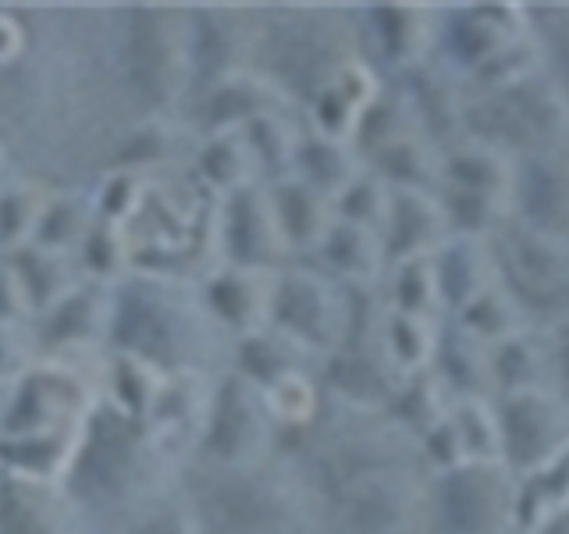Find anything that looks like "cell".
<instances>
[{"label": "cell", "mask_w": 569, "mask_h": 534, "mask_svg": "<svg viewBox=\"0 0 569 534\" xmlns=\"http://www.w3.org/2000/svg\"><path fill=\"white\" fill-rule=\"evenodd\" d=\"M445 178L449 186L480 207L485 214H506L512 210V178H516V160L495 147H462L449 157L445 165Z\"/></svg>", "instance_id": "obj_5"}, {"label": "cell", "mask_w": 569, "mask_h": 534, "mask_svg": "<svg viewBox=\"0 0 569 534\" xmlns=\"http://www.w3.org/2000/svg\"><path fill=\"white\" fill-rule=\"evenodd\" d=\"M512 207H520L523 225L559 236V228L569 221V168L551 157L520 160L512 178Z\"/></svg>", "instance_id": "obj_6"}, {"label": "cell", "mask_w": 569, "mask_h": 534, "mask_svg": "<svg viewBox=\"0 0 569 534\" xmlns=\"http://www.w3.org/2000/svg\"><path fill=\"white\" fill-rule=\"evenodd\" d=\"M538 68H541V50L533 47L530 36H523V40H516V43L498 50L495 58L477 71V79L495 86L498 93H502V89H512V86H520L533 76H541Z\"/></svg>", "instance_id": "obj_14"}, {"label": "cell", "mask_w": 569, "mask_h": 534, "mask_svg": "<svg viewBox=\"0 0 569 534\" xmlns=\"http://www.w3.org/2000/svg\"><path fill=\"white\" fill-rule=\"evenodd\" d=\"M495 414L502 432V467L512 477L533 471L569 442V399L545 385L512 392Z\"/></svg>", "instance_id": "obj_1"}, {"label": "cell", "mask_w": 569, "mask_h": 534, "mask_svg": "<svg viewBox=\"0 0 569 534\" xmlns=\"http://www.w3.org/2000/svg\"><path fill=\"white\" fill-rule=\"evenodd\" d=\"M569 516V442L533 471L516 477L512 531L545 534Z\"/></svg>", "instance_id": "obj_3"}, {"label": "cell", "mask_w": 569, "mask_h": 534, "mask_svg": "<svg viewBox=\"0 0 569 534\" xmlns=\"http://www.w3.org/2000/svg\"><path fill=\"white\" fill-rule=\"evenodd\" d=\"M207 516L221 534H253L267 521V498L242 481H228L210 495Z\"/></svg>", "instance_id": "obj_11"}, {"label": "cell", "mask_w": 569, "mask_h": 534, "mask_svg": "<svg viewBox=\"0 0 569 534\" xmlns=\"http://www.w3.org/2000/svg\"><path fill=\"white\" fill-rule=\"evenodd\" d=\"M509 254L523 289L556 293L569 281V249L562 246L559 236H548V231L523 225L516 228V236H509Z\"/></svg>", "instance_id": "obj_8"}, {"label": "cell", "mask_w": 569, "mask_h": 534, "mask_svg": "<svg viewBox=\"0 0 569 534\" xmlns=\"http://www.w3.org/2000/svg\"><path fill=\"white\" fill-rule=\"evenodd\" d=\"M452 421L459 427L462 449H467L470 463H502V432H498V414L485 399L480 396L462 399L459 409L452 414Z\"/></svg>", "instance_id": "obj_12"}, {"label": "cell", "mask_w": 569, "mask_h": 534, "mask_svg": "<svg viewBox=\"0 0 569 534\" xmlns=\"http://www.w3.org/2000/svg\"><path fill=\"white\" fill-rule=\"evenodd\" d=\"M545 364H548V353L530 332H520L506 338V343L488 346V378H491V388H498L502 396L541 388Z\"/></svg>", "instance_id": "obj_9"}, {"label": "cell", "mask_w": 569, "mask_h": 534, "mask_svg": "<svg viewBox=\"0 0 569 534\" xmlns=\"http://www.w3.org/2000/svg\"><path fill=\"white\" fill-rule=\"evenodd\" d=\"M545 534H569V516H566V521H559L556 527H548Z\"/></svg>", "instance_id": "obj_18"}, {"label": "cell", "mask_w": 569, "mask_h": 534, "mask_svg": "<svg viewBox=\"0 0 569 534\" xmlns=\"http://www.w3.org/2000/svg\"><path fill=\"white\" fill-rule=\"evenodd\" d=\"M516 477L502 463H462L441 474L438 510L449 534H506L512 531Z\"/></svg>", "instance_id": "obj_2"}, {"label": "cell", "mask_w": 569, "mask_h": 534, "mask_svg": "<svg viewBox=\"0 0 569 534\" xmlns=\"http://www.w3.org/2000/svg\"><path fill=\"white\" fill-rule=\"evenodd\" d=\"M459 314H462V328H467L473 338H480L485 346L506 343V338L527 332V317H523L520 299L506 289H498V285H491L488 293H480Z\"/></svg>", "instance_id": "obj_10"}, {"label": "cell", "mask_w": 569, "mask_h": 534, "mask_svg": "<svg viewBox=\"0 0 569 534\" xmlns=\"http://www.w3.org/2000/svg\"><path fill=\"white\" fill-rule=\"evenodd\" d=\"M559 65H562V93L569 97V36H566V43L559 50Z\"/></svg>", "instance_id": "obj_17"}, {"label": "cell", "mask_w": 569, "mask_h": 534, "mask_svg": "<svg viewBox=\"0 0 569 534\" xmlns=\"http://www.w3.org/2000/svg\"><path fill=\"white\" fill-rule=\"evenodd\" d=\"M551 360H556V367H559V374H562V382H566V388H569V325L559 332L556 349H551ZM566 399H569V396H566Z\"/></svg>", "instance_id": "obj_16"}, {"label": "cell", "mask_w": 569, "mask_h": 534, "mask_svg": "<svg viewBox=\"0 0 569 534\" xmlns=\"http://www.w3.org/2000/svg\"><path fill=\"white\" fill-rule=\"evenodd\" d=\"M396 346H402L406 364H423L427 353H431V335L423 332V320L417 317L396 320Z\"/></svg>", "instance_id": "obj_15"}, {"label": "cell", "mask_w": 569, "mask_h": 534, "mask_svg": "<svg viewBox=\"0 0 569 534\" xmlns=\"http://www.w3.org/2000/svg\"><path fill=\"white\" fill-rule=\"evenodd\" d=\"M435 271V285L438 296L449 303V307L462 310L467 303H473L480 293L491 289V254L488 246L477 236H459L456 243H449L441 249Z\"/></svg>", "instance_id": "obj_7"}, {"label": "cell", "mask_w": 569, "mask_h": 534, "mask_svg": "<svg viewBox=\"0 0 569 534\" xmlns=\"http://www.w3.org/2000/svg\"><path fill=\"white\" fill-rule=\"evenodd\" d=\"M445 360H449L452 382L459 385V392H467V399L480 396L491 378H488V346L473 338L467 328L459 325V332L449 338V349H445Z\"/></svg>", "instance_id": "obj_13"}, {"label": "cell", "mask_w": 569, "mask_h": 534, "mask_svg": "<svg viewBox=\"0 0 569 534\" xmlns=\"http://www.w3.org/2000/svg\"><path fill=\"white\" fill-rule=\"evenodd\" d=\"M523 14L527 11L520 4H485V8L462 11L449 32L452 61H459L470 71H480L502 47L530 36Z\"/></svg>", "instance_id": "obj_4"}]
</instances>
